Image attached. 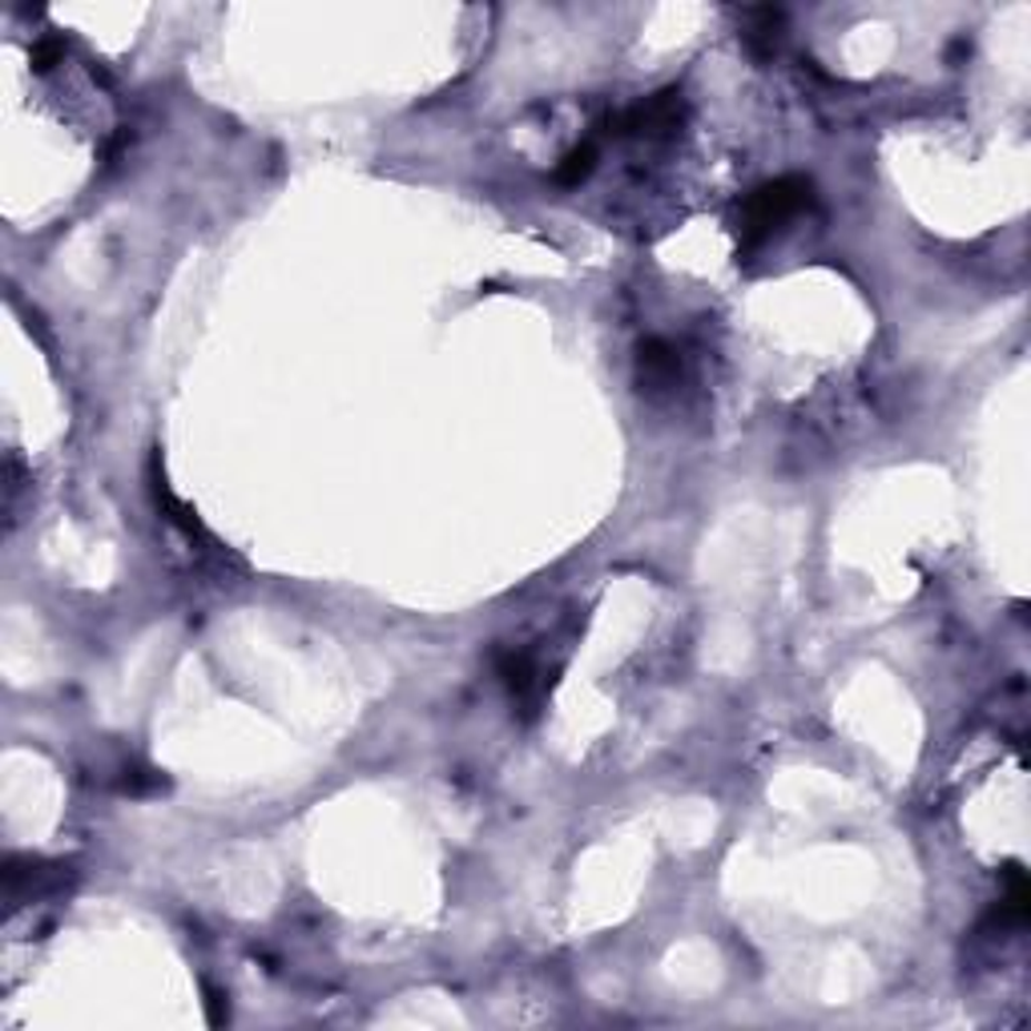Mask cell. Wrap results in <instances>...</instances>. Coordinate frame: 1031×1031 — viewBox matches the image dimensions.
<instances>
[{
	"mask_svg": "<svg viewBox=\"0 0 1031 1031\" xmlns=\"http://www.w3.org/2000/svg\"><path fill=\"white\" fill-rule=\"evenodd\" d=\"M121 790L125 794H158V790H165V778L162 774H150V770H125Z\"/></svg>",
	"mask_w": 1031,
	"mask_h": 1031,
	"instance_id": "cell-8",
	"label": "cell"
},
{
	"mask_svg": "<svg viewBox=\"0 0 1031 1031\" xmlns=\"http://www.w3.org/2000/svg\"><path fill=\"white\" fill-rule=\"evenodd\" d=\"M677 371H681V358L677 351L665 343V338H645L637 347V383L649 387V392H661V387H674Z\"/></svg>",
	"mask_w": 1031,
	"mask_h": 1031,
	"instance_id": "cell-4",
	"label": "cell"
},
{
	"mask_svg": "<svg viewBox=\"0 0 1031 1031\" xmlns=\"http://www.w3.org/2000/svg\"><path fill=\"white\" fill-rule=\"evenodd\" d=\"M499 677H504V685H508L512 694L524 697L536 681L533 657H528V653H504V657H499Z\"/></svg>",
	"mask_w": 1031,
	"mask_h": 1031,
	"instance_id": "cell-7",
	"label": "cell"
},
{
	"mask_svg": "<svg viewBox=\"0 0 1031 1031\" xmlns=\"http://www.w3.org/2000/svg\"><path fill=\"white\" fill-rule=\"evenodd\" d=\"M782 29H786L782 9H746L741 12V37H746V49L758 57V61H766V57L778 53V44H782Z\"/></svg>",
	"mask_w": 1031,
	"mask_h": 1031,
	"instance_id": "cell-5",
	"label": "cell"
},
{
	"mask_svg": "<svg viewBox=\"0 0 1031 1031\" xmlns=\"http://www.w3.org/2000/svg\"><path fill=\"white\" fill-rule=\"evenodd\" d=\"M65 879H69V875H65V867H61V862H41V858H17V855L4 862V887H9V902L57 894V890H65Z\"/></svg>",
	"mask_w": 1031,
	"mask_h": 1031,
	"instance_id": "cell-3",
	"label": "cell"
},
{
	"mask_svg": "<svg viewBox=\"0 0 1031 1031\" xmlns=\"http://www.w3.org/2000/svg\"><path fill=\"white\" fill-rule=\"evenodd\" d=\"M202 1003H206V1023H210V1028H222V1023L230 1020V1003H226V995H222L218 988H206V999H202Z\"/></svg>",
	"mask_w": 1031,
	"mask_h": 1031,
	"instance_id": "cell-9",
	"label": "cell"
},
{
	"mask_svg": "<svg viewBox=\"0 0 1031 1031\" xmlns=\"http://www.w3.org/2000/svg\"><path fill=\"white\" fill-rule=\"evenodd\" d=\"M681 121H685L681 89H661V93H653V98L637 101L633 109L617 113L608 125H613V133H620V138L657 142V138H674V133L681 130Z\"/></svg>",
	"mask_w": 1031,
	"mask_h": 1031,
	"instance_id": "cell-2",
	"label": "cell"
},
{
	"mask_svg": "<svg viewBox=\"0 0 1031 1031\" xmlns=\"http://www.w3.org/2000/svg\"><path fill=\"white\" fill-rule=\"evenodd\" d=\"M593 165H597V145L585 142V145H576V150H568L565 158H560V165L553 170V178L560 185H580L588 174H593Z\"/></svg>",
	"mask_w": 1031,
	"mask_h": 1031,
	"instance_id": "cell-6",
	"label": "cell"
},
{
	"mask_svg": "<svg viewBox=\"0 0 1031 1031\" xmlns=\"http://www.w3.org/2000/svg\"><path fill=\"white\" fill-rule=\"evenodd\" d=\"M810 198H815V185H810V178L798 174L758 185L741 206V246H758L761 239H770L782 222H790L798 210L810 206Z\"/></svg>",
	"mask_w": 1031,
	"mask_h": 1031,
	"instance_id": "cell-1",
	"label": "cell"
},
{
	"mask_svg": "<svg viewBox=\"0 0 1031 1031\" xmlns=\"http://www.w3.org/2000/svg\"><path fill=\"white\" fill-rule=\"evenodd\" d=\"M61 53H65V49H61V41H41L33 49V65L37 69H53L57 61H61Z\"/></svg>",
	"mask_w": 1031,
	"mask_h": 1031,
	"instance_id": "cell-10",
	"label": "cell"
}]
</instances>
